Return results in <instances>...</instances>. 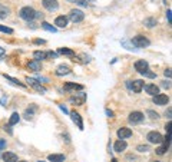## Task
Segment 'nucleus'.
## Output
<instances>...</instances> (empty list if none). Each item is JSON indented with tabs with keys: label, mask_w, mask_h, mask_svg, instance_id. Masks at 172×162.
Masks as SVG:
<instances>
[{
	"label": "nucleus",
	"mask_w": 172,
	"mask_h": 162,
	"mask_svg": "<svg viewBox=\"0 0 172 162\" xmlns=\"http://www.w3.org/2000/svg\"><path fill=\"white\" fill-rule=\"evenodd\" d=\"M19 16L23 19V20H26V22H30L33 19H36V10L30 7V6H25V7H22L20 12H19Z\"/></svg>",
	"instance_id": "obj_1"
},
{
	"label": "nucleus",
	"mask_w": 172,
	"mask_h": 162,
	"mask_svg": "<svg viewBox=\"0 0 172 162\" xmlns=\"http://www.w3.org/2000/svg\"><path fill=\"white\" fill-rule=\"evenodd\" d=\"M132 45L136 46V48H148L150 45L149 39H146L145 36H142V35H138V36H135L132 39Z\"/></svg>",
	"instance_id": "obj_2"
},
{
	"label": "nucleus",
	"mask_w": 172,
	"mask_h": 162,
	"mask_svg": "<svg viewBox=\"0 0 172 162\" xmlns=\"http://www.w3.org/2000/svg\"><path fill=\"white\" fill-rule=\"evenodd\" d=\"M69 19L72 20L73 23H81L83 19H85V13L79 9H73V10H70L69 13Z\"/></svg>",
	"instance_id": "obj_3"
},
{
	"label": "nucleus",
	"mask_w": 172,
	"mask_h": 162,
	"mask_svg": "<svg viewBox=\"0 0 172 162\" xmlns=\"http://www.w3.org/2000/svg\"><path fill=\"white\" fill-rule=\"evenodd\" d=\"M152 101H154L155 105L165 106V105H168V102H169V96H168V95H164V93H158V95H155V96L152 98Z\"/></svg>",
	"instance_id": "obj_4"
},
{
	"label": "nucleus",
	"mask_w": 172,
	"mask_h": 162,
	"mask_svg": "<svg viewBox=\"0 0 172 162\" xmlns=\"http://www.w3.org/2000/svg\"><path fill=\"white\" fill-rule=\"evenodd\" d=\"M146 139L149 141L150 144H161L162 141H164V136H162L159 132L152 131V132H149V134L146 135Z\"/></svg>",
	"instance_id": "obj_5"
},
{
	"label": "nucleus",
	"mask_w": 172,
	"mask_h": 162,
	"mask_svg": "<svg viewBox=\"0 0 172 162\" xmlns=\"http://www.w3.org/2000/svg\"><path fill=\"white\" fill-rule=\"evenodd\" d=\"M144 114L142 112H138V111H135V112H131L129 114V116H128V119H129V122L131 124H141L142 121H144Z\"/></svg>",
	"instance_id": "obj_6"
},
{
	"label": "nucleus",
	"mask_w": 172,
	"mask_h": 162,
	"mask_svg": "<svg viewBox=\"0 0 172 162\" xmlns=\"http://www.w3.org/2000/svg\"><path fill=\"white\" fill-rule=\"evenodd\" d=\"M43 7L46 9V10H58V7H59V3H58V0H43L42 2Z\"/></svg>",
	"instance_id": "obj_7"
},
{
	"label": "nucleus",
	"mask_w": 172,
	"mask_h": 162,
	"mask_svg": "<svg viewBox=\"0 0 172 162\" xmlns=\"http://www.w3.org/2000/svg\"><path fill=\"white\" fill-rule=\"evenodd\" d=\"M116 135H118L119 139H126V138H129V136H132V129L122 126V128H119V129H118Z\"/></svg>",
	"instance_id": "obj_8"
},
{
	"label": "nucleus",
	"mask_w": 172,
	"mask_h": 162,
	"mask_svg": "<svg viewBox=\"0 0 172 162\" xmlns=\"http://www.w3.org/2000/svg\"><path fill=\"white\" fill-rule=\"evenodd\" d=\"M145 92L150 96H155L159 93V88L156 86L155 83H148V85H145Z\"/></svg>",
	"instance_id": "obj_9"
},
{
	"label": "nucleus",
	"mask_w": 172,
	"mask_h": 162,
	"mask_svg": "<svg viewBox=\"0 0 172 162\" xmlns=\"http://www.w3.org/2000/svg\"><path fill=\"white\" fill-rule=\"evenodd\" d=\"M129 88H131L135 93H139L141 91L144 89V81H141V79L134 81V82H132V85H129Z\"/></svg>",
	"instance_id": "obj_10"
},
{
	"label": "nucleus",
	"mask_w": 172,
	"mask_h": 162,
	"mask_svg": "<svg viewBox=\"0 0 172 162\" xmlns=\"http://www.w3.org/2000/svg\"><path fill=\"white\" fill-rule=\"evenodd\" d=\"M145 69H148V62L146 60H144V59H141V60H136L135 62V70L136 72H144Z\"/></svg>",
	"instance_id": "obj_11"
},
{
	"label": "nucleus",
	"mask_w": 172,
	"mask_h": 162,
	"mask_svg": "<svg viewBox=\"0 0 172 162\" xmlns=\"http://www.w3.org/2000/svg\"><path fill=\"white\" fill-rule=\"evenodd\" d=\"M126 146H128V144L125 142V139H119L115 142V145H113V149L116 152H124L125 149H126Z\"/></svg>",
	"instance_id": "obj_12"
},
{
	"label": "nucleus",
	"mask_w": 172,
	"mask_h": 162,
	"mask_svg": "<svg viewBox=\"0 0 172 162\" xmlns=\"http://www.w3.org/2000/svg\"><path fill=\"white\" fill-rule=\"evenodd\" d=\"M68 22H69V19L66 16H58L55 19V25L56 27H66L68 26Z\"/></svg>",
	"instance_id": "obj_13"
},
{
	"label": "nucleus",
	"mask_w": 172,
	"mask_h": 162,
	"mask_svg": "<svg viewBox=\"0 0 172 162\" xmlns=\"http://www.w3.org/2000/svg\"><path fill=\"white\" fill-rule=\"evenodd\" d=\"M2 158L5 162H17V155L15 152H5Z\"/></svg>",
	"instance_id": "obj_14"
},
{
	"label": "nucleus",
	"mask_w": 172,
	"mask_h": 162,
	"mask_svg": "<svg viewBox=\"0 0 172 162\" xmlns=\"http://www.w3.org/2000/svg\"><path fill=\"white\" fill-rule=\"evenodd\" d=\"M70 116H72V121H73V122L78 125V128H79V129H83V122H82L81 115L78 114V112H72V114H70Z\"/></svg>",
	"instance_id": "obj_15"
},
{
	"label": "nucleus",
	"mask_w": 172,
	"mask_h": 162,
	"mask_svg": "<svg viewBox=\"0 0 172 162\" xmlns=\"http://www.w3.org/2000/svg\"><path fill=\"white\" fill-rule=\"evenodd\" d=\"M48 159L50 162H63L64 155L63 154H50V155L48 157Z\"/></svg>",
	"instance_id": "obj_16"
},
{
	"label": "nucleus",
	"mask_w": 172,
	"mask_h": 162,
	"mask_svg": "<svg viewBox=\"0 0 172 162\" xmlns=\"http://www.w3.org/2000/svg\"><path fill=\"white\" fill-rule=\"evenodd\" d=\"M68 73H70V68L69 66H66V65H60L59 68H58V70H56V75H68Z\"/></svg>",
	"instance_id": "obj_17"
},
{
	"label": "nucleus",
	"mask_w": 172,
	"mask_h": 162,
	"mask_svg": "<svg viewBox=\"0 0 172 162\" xmlns=\"http://www.w3.org/2000/svg\"><path fill=\"white\" fill-rule=\"evenodd\" d=\"M27 68L35 70V72H39V70L42 69V66H40V63H39L38 60H32V62H29V63H27Z\"/></svg>",
	"instance_id": "obj_18"
},
{
	"label": "nucleus",
	"mask_w": 172,
	"mask_h": 162,
	"mask_svg": "<svg viewBox=\"0 0 172 162\" xmlns=\"http://www.w3.org/2000/svg\"><path fill=\"white\" fill-rule=\"evenodd\" d=\"M33 56H35V60H38V62H40V60H43V59H46V53H45V52H40V50L33 52Z\"/></svg>",
	"instance_id": "obj_19"
},
{
	"label": "nucleus",
	"mask_w": 172,
	"mask_h": 162,
	"mask_svg": "<svg viewBox=\"0 0 172 162\" xmlns=\"http://www.w3.org/2000/svg\"><path fill=\"white\" fill-rule=\"evenodd\" d=\"M19 121H20V115L15 112V114H12L10 119H9V125H10V126H12V125H16Z\"/></svg>",
	"instance_id": "obj_20"
},
{
	"label": "nucleus",
	"mask_w": 172,
	"mask_h": 162,
	"mask_svg": "<svg viewBox=\"0 0 172 162\" xmlns=\"http://www.w3.org/2000/svg\"><path fill=\"white\" fill-rule=\"evenodd\" d=\"M64 89H66V91H70V89H78V91H82V89H83V86H82V85H76V83H66V85H64Z\"/></svg>",
	"instance_id": "obj_21"
},
{
	"label": "nucleus",
	"mask_w": 172,
	"mask_h": 162,
	"mask_svg": "<svg viewBox=\"0 0 172 162\" xmlns=\"http://www.w3.org/2000/svg\"><path fill=\"white\" fill-rule=\"evenodd\" d=\"M144 25H145L146 27H154V26H156V20L154 17H148V19H145Z\"/></svg>",
	"instance_id": "obj_22"
},
{
	"label": "nucleus",
	"mask_w": 172,
	"mask_h": 162,
	"mask_svg": "<svg viewBox=\"0 0 172 162\" xmlns=\"http://www.w3.org/2000/svg\"><path fill=\"white\" fill-rule=\"evenodd\" d=\"M42 27L45 29V30H48V32H52V33L56 32V27L52 26V25H49L48 22H43V23H42Z\"/></svg>",
	"instance_id": "obj_23"
},
{
	"label": "nucleus",
	"mask_w": 172,
	"mask_h": 162,
	"mask_svg": "<svg viewBox=\"0 0 172 162\" xmlns=\"http://www.w3.org/2000/svg\"><path fill=\"white\" fill-rule=\"evenodd\" d=\"M141 75L146 76V78H150V79H154V78H156V73H154V72H149V68H148V69H145L144 72H141Z\"/></svg>",
	"instance_id": "obj_24"
},
{
	"label": "nucleus",
	"mask_w": 172,
	"mask_h": 162,
	"mask_svg": "<svg viewBox=\"0 0 172 162\" xmlns=\"http://www.w3.org/2000/svg\"><path fill=\"white\" fill-rule=\"evenodd\" d=\"M59 53H62V55H68V56H73V50H70V49H66V48H62V49H59Z\"/></svg>",
	"instance_id": "obj_25"
},
{
	"label": "nucleus",
	"mask_w": 172,
	"mask_h": 162,
	"mask_svg": "<svg viewBox=\"0 0 172 162\" xmlns=\"http://www.w3.org/2000/svg\"><path fill=\"white\" fill-rule=\"evenodd\" d=\"M7 15H9V9L0 5V17H6Z\"/></svg>",
	"instance_id": "obj_26"
},
{
	"label": "nucleus",
	"mask_w": 172,
	"mask_h": 162,
	"mask_svg": "<svg viewBox=\"0 0 172 162\" xmlns=\"http://www.w3.org/2000/svg\"><path fill=\"white\" fill-rule=\"evenodd\" d=\"M0 30H2V32H5V33H7V35H12V33H13V29H10V27H6V26H2V25H0Z\"/></svg>",
	"instance_id": "obj_27"
},
{
	"label": "nucleus",
	"mask_w": 172,
	"mask_h": 162,
	"mask_svg": "<svg viewBox=\"0 0 172 162\" xmlns=\"http://www.w3.org/2000/svg\"><path fill=\"white\" fill-rule=\"evenodd\" d=\"M167 151H168V148H165V146H159V148L156 149V154H158V155H164Z\"/></svg>",
	"instance_id": "obj_28"
},
{
	"label": "nucleus",
	"mask_w": 172,
	"mask_h": 162,
	"mask_svg": "<svg viewBox=\"0 0 172 162\" xmlns=\"http://www.w3.org/2000/svg\"><path fill=\"white\" fill-rule=\"evenodd\" d=\"M136 149H138L139 152H148V151H149V146H148V145H139Z\"/></svg>",
	"instance_id": "obj_29"
},
{
	"label": "nucleus",
	"mask_w": 172,
	"mask_h": 162,
	"mask_svg": "<svg viewBox=\"0 0 172 162\" xmlns=\"http://www.w3.org/2000/svg\"><path fill=\"white\" fill-rule=\"evenodd\" d=\"M6 76V75H5ZM6 79H9V81H12L13 83H17V85H20V86H25L23 83H20V82L17 81V79H15V78H12V76H6Z\"/></svg>",
	"instance_id": "obj_30"
},
{
	"label": "nucleus",
	"mask_w": 172,
	"mask_h": 162,
	"mask_svg": "<svg viewBox=\"0 0 172 162\" xmlns=\"http://www.w3.org/2000/svg\"><path fill=\"white\" fill-rule=\"evenodd\" d=\"M26 81L29 82V83H30L32 86H35V88H36V86H38V85H39V83H38V81H36V79H32V78H27Z\"/></svg>",
	"instance_id": "obj_31"
},
{
	"label": "nucleus",
	"mask_w": 172,
	"mask_h": 162,
	"mask_svg": "<svg viewBox=\"0 0 172 162\" xmlns=\"http://www.w3.org/2000/svg\"><path fill=\"white\" fill-rule=\"evenodd\" d=\"M148 115H150V118H152V119H158V118H159V115L156 114V112H154V111H148Z\"/></svg>",
	"instance_id": "obj_32"
},
{
	"label": "nucleus",
	"mask_w": 172,
	"mask_h": 162,
	"mask_svg": "<svg viewBox=\"0 0 172 162\" xmlns=\"http://www.w3.org/2000/svg\"><path fill=\"white\" fill-rule=\"evenodd\" d=\"M6 145H7V142H6V139H0V149H5Z\"/></svg>",
	"instance_id": "obj_33"
},
{
	"label": "nucleus",
	"mask_w": 172,
	"mask_h": 162,
	"mask_svg": "<svg viewBox=\"0 0 172 162\" xmlns=\"http://www.w3.org/2000/svg\"><path fill=\"white\" fill-rule=\"evenodd\" d=\"M165 129H167L168 135H169V134H171V122H168V124L165 125Z\"/></svg>",
	"instance_id": "obj_34"
},
{
	"label": "nucleus",
	"mask_w": 172,
	"mask_h": 162,
	"mask_svg": "<svg viewBox=\"0 0 172 162\" xmlns=\"http://www.w3.org/2000/svg\"><path fill=\"white\" fill-rule=\"evenodd\" d=\"M162 86H164V88H168V89H169V88H171V83H169L168 81H164V82H162Z\"/></svg>",
	"instance_id": "obj_35"
},
{
	"label": "nucleus",
	"mask_w": 172,
	"mask_h": 162,
	"mask_svg": "<svg viewBox=\"0 0 172 162\" xmlns=\"http://www.w3.org/2000/svg\"><path fill=\"white\" fill-rule=\"evenodd\" d=\"M76 3H78V5H81V6H88V3H86L85 0H75Z\"/></svg>",
	"instance_id": "obj_36"
},
{
	"label": "nucleus",
	"mask_w": 172,
	"mask_h": 162,
	"mask_svg": "<svg viewBox=\"0 0 172 162\" xmlns=\"http://www.w3.org/2000/svg\"><path fill=\"white\" fill-rule=\"evenodd\" d=\"M46 58H56V53H53V52H48V53H46Z\"/></svg>",
	"instance_id": "obj_37"
},
{
	"label": "nucleus",
	"mask_w": 172,
	"mask_h": 162,
	"mask_svg": "<svg viewBox=\"0 0 172 162\" xmlns=\"http://www.w3.org/2000/svg\"><path fill=\"white\" fill-rule=\"evenodd\" d=\"M164 73H165V76H168V78H171V69H167L165 72H164Z\"/></svg>",
	"instance_id": "obj_38"
},
{
	"label": "nucleus",
	"mask_w": 172,
	"mask_h": 162,
	"mask_svg": "<svg viewBox=\"0 0 172 162\" xmlns=\"http://www.w3.org/2000/svg\"><path fill=\"white\" fill-rule=\"evenodd\" d=\"M167 17H168V22L171 23V10H168V12H167Z\"/></svg>",
	"instance_id": "obj_39"
},
{
	"label": "nucleus",
	"mask_w": 172,
	"mask_h": 162,
	"mask_svg": "<svg viewBox=\"0 0 172 162\" xmlns=\"http://www.w3.org/2000/svg\"><path fill=\"white\" fill-rule=\"evenodd\" d=\"M106 115L109 116V118H112V116H113V112H112V111H106Z\"/></svg>",
	"instance_id": "obj_40"
},
{
	"label": "nucleus",
	"mask_w": 172,
	"mask_h": 162,
	"mask_svg": "<svg viewBox=\"0 0 172 162\" xmlns=\"http://www.w3.org/2000/svg\"><path fill=\"white\" fill-rule=\"evenodd\" d=\"M5 131H7L9 134H12V129H10V125H7V126H5Z\"/></svg>",
	"instance_id": "obj_41"
},
{
	"label": "nucleus",
	"mask_w": 172,
	"mask_h": 162,
	"mask_svg": "<svg viewBox=\"0 0 172 162\" xmlns=\"http://www.w3.org/2000/svg\"><path fill=\"white\" fill-rule=\"evenodd\" d=\"M35 43H40V45H43V43H45V40H39V39H36V40H35Z\"/></svg>",
	"instance_id": "obj_42"
},
{
	"label": "nucleus",
	"mask_w": 172,
	"mask_h": 162,
	"mask_svg": "<svg viewBox=\"0 0 172 162\" xmlns=\"http://www.w3.org/2000/svg\"><path fill=\"white\" fill-rule=\"evenodd\" d=\"M64 141H66V142H70V139H69V135H68V134H64Z\"/></svg>",
	"instance_id": "obj_43"
},
{
	"label": "nucleus",
	"mask_w": 172,
	"mask_h": 162,
	"mask_svg": "<svg viewBox=\"0 0 172 162\" xmlns=\"http://www.w3.org/2000/svg\"><path fill=\"white\" fill-rule=\"evenodd\" d=\"M60 109H62V111H63V112H68V109H66V108H64V106H63V105H60Z\"/></svg>",
	"instance_id": "obj_44"
},
{
	"label": "nucleus",
	"mask_w": 172,
	"mask_h": 162,
	"mask_svg": "<svg viewBox=\"0 0 172 162\" xmlns=\"http://www.w3.org/2000/svg\"><path fill=\"white\" fill-rule=\"evenodd\" d=\"M167 115H168V118H171V108L168 109V112H167Z\"/></svg>",
	"instance_id": "obj_45"
},
{
	"label": "nucleus",
	"mask_w": 172,
	"mask_h": 162,
	"mask_svg": "<svg viewBox=\"0 0 172 162\" xmlns=\"http://www.w3.org/2000/svg\"><path fill=\"white\" fill-rule=\"evenodd\" d=\"M112 162H118V159H115V158H113V159H112Z\"/></svg>",
	"instance_id": "obj_46"
},
{
	"label": "nucleus",
	"mask_w": 172,
	"mask_h": 162,
	"mask_svg": "<svg viewBox=\"0 0 172 162\" xmlns=\"http://www.w3.org/2000/svg\"><path fill=\"white\" fill-rule=\"evenodd\" d=\"M19 162H26V161H19Z\"/></svg>",
	"instance_id": "obj_47"
},
{
	"label": "nucleus",
	"mask_w": 172,
	"mask_h": 162,
	"mask_svg": "<svg viewBox=\"0 0 172 162\" xmlns=\"http://www.w3.org/2000/svg\"><path fill=\"white\" fill-rule=\"evenodd\" d=\"M39 162H45V161H39Z\"/></svg>",
	"instance_id": "obj_48"
},
{
	"label": "nucleus",
	"mask_w": 172,
	"mask_h": 162,
	"mask_svg": "<svg viewBox=\"0 0 172 162\" xmlns=\"http://www.w3.org/2000/svg\"><path fill=\"white\" fill-rule=\"evenodd\" d=\"M155 162H158V161H155Z\"/></svg>",
	"instance_id": "obj_49"
}]
</instances>
